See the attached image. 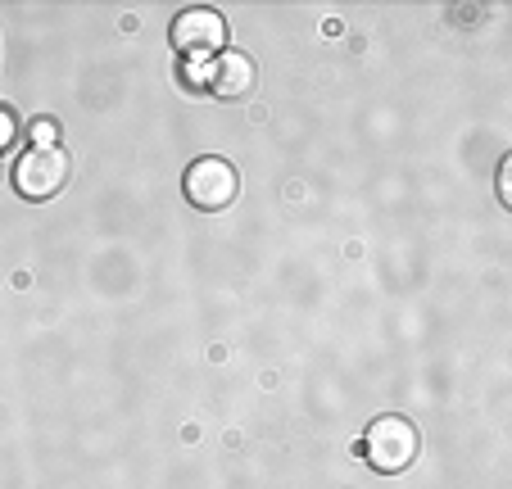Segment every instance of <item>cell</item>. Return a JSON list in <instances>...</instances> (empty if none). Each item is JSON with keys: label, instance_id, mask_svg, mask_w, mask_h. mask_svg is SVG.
I'll return each mask as SVG.
<instances>
[{"label": "cell", "instance_id": "obj_1", "mask_svg": "<svg viewBox=\"0 0 512 489\" xmlns=\"http://www.w3.org/2000/svg\"><path fill=\"white\" fill-rule=\"evenodd\" d=\"M417 444L422 440H417V426L408 417H377L368 426V435H363V458L377 471H386V476H399V471L413 467Z\"/></svg>", "mask_w": 512, "mask_h": 489}, {"label": "cell", "instance_id": "obj_2", "mask_svg": "<svg viewBox=\"0 0 512 489\" xmlns=\"http://www.w3.org/2000/svg\"><path fill=\"white\" fill-rule=\"evenodd\" d=\"M186 200L195 204V209L204 213H218L227 209V204L236 200V191H241V177H236V168L227 159H218V154H204V159H195L191 168H186Z\"/></svg>", "mask_w": 512, "mask_h": 489}, {"label": "cell", "instance_id": "obj_3", "mask_svg": "<svg viewBox=\"0 0 512 489\" xmlns=\"http://www.w3.org/2000/svg\"><path fill=\"white\" fill-rule=\"evenodd\" d=\"M68 186V154L64 150H28L14 163V191L23 200H55Z\"/></svg>", "mask_w": 512, "mask_h": 489}, {"label": "cell", "instance_id": "obj_4", "mask_svg": "<svg viewBox=\"0 0 512 489\" xmlns=\"http://www.w3.org/2000/svg\"><path fill=\"white\" fill-rule=\"evenodd\" d=\"M168 37H173V46L186 59H213V55H223V46H227V23H223V14H213V10H182L173 19Z\"/></svg>", "mask_w": 512, "mask_h": 489}, {"label": "cell", "instance_id": "obj_5", "mask_svg": "<svg viewBox=\"0 0 512 489\" xmlns=\"http://www.w3.org/2000/svg\"><path fill=\"white\" fill-rule=\"evenodd\" d=\"M254 77H259V68H254L250 55H241V50H223V55L209 59V68L195 73V82H200L204 91H213V96H223V100H241V96L254 91Z\"/></svg>", "mask_w": 512, "mask_h": 489}, {"label": "cell", "instance_id": "obj_6", "mask_svg": "<svg viewBox=\"0 0 512 489\" xmlns=\"http://www.w3.org/2000/svg\"><path fill=\"white\" fill-rule=\"evenodd\" d=\"M28 136H32V150H59V123L55 118H37Z\"/></svg>", "mask_w": 512, "mask_h": 489}, {"label": "cell", "instance_id": "obj_7", "mask_svg": "<svg viewBox=\"0 0 512 489\" xmlns=\"http://www.w3.org/2000/svg\"><path fill=\"white\" fill-rule=\"evenodd\" d=\"M14 136H19V123H14V114L5 105H0V150H10Z\"/></svg>", "mask_w": 512, "mask_h": 489}, {"label": "cell", "instance_id": "obj_8", "mask_svg": "<svg viewBox=\"0 0 512 489\" xmlns=\"http://www.w3.org/2000/svg\"><path fill=\"white\" fill-rule=\"evenodd\" d=\"M499 195H503V204H508V163L499 168Z\"/></svg>", "mask_w": 512, "mask_h": 489}, {"label": "cell", "instance_id": "obj_9", "mask_svg": "<svg viewBox=\"0 0 512 489\" xmlns=\"http://www.w3.org/2000/svg\"><path fill=\"white\" fill-rule=\"evenodd\" d=\"M0 173H5V163H0Z\"/></svg>", "mask_w": 512, "mask_h": 489}]
</instances>
